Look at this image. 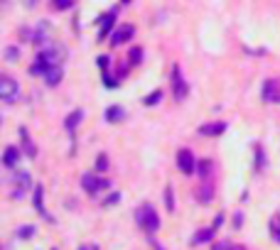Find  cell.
<instances>
[{
  "label": "cell",
  "instance_id": "obj_1",
  "mask_svg": "<svg viewBox=\"0 0 280 250\" xmlns=\"http://www.w3.org/2000/svg\"><path fill=\"white\" fill-rule=\"evenodd\" d=\"M64 59H66V47L62 42H47L34 56V64L30 66V74L32 76H37V74L44 76L50 69H62Z\"/></svg>",
  "mask_w": 280,
  "mask_h": 250
},
{
  "label": "cell",
  "instance_id": "obj_2",
  "mask_svg": "<svg viewBox=\"0 0 280 250\" xmlns=\"http://www.w3.org/2000/svg\"><path fill=\"white\" fill-rule=\"evenodd\" d=\"M136 223H138V228H142L150 238H152V233L160 228V216H158V211L152 209V204H142L136 209Z\"/></svg>",
  "mask_w": 280,
  "mask_h": 250
},
{
  "label": "cell",
  "instance_id": "obj_3",
  "mask_svg": "<svg viewBox=\"0 0 280 250\" xmlns=\"http://www.w3.org/2000/svg\"><path fill=\"white\" fill-rule=\"evenodd\" d=\"M0 98H2L5 106L18 103V98H20V83L15 81V79H10V76H0Z\"/></svg>",
  "mask_w": 280,
  "mask_h": 250
},
{
  "label": "cell",
  "instance_id": "obj_4",
  "mask_svg": "<svg viewBox=\"0 0 280 250\" xmlns=\"http://www.w3.org/2000/svg\"><path fill=\"white\" fill-rule=\"evenodd\" d=\"M172 93H174V101L180 103V101H184L187 96H190V86L184 81V76H182V69L174 64L172 66Z\"/></svg>",
  "mask_w": 280,
  "mask_h": 250
},
{
  "label": "cell",
  "instance_id": "obj_5",
  "mask_svg": "<svg viewBox=\"0 0 280 250\" xmlns=\"http://www.w3.org/2000/svg\"><path fill=\"white\" fill-rule=\"evenodd\" d=\"M111 182L108 179H104V177H98V174H91V172H86V174H82V187H84L86 194L96 196L101 189H106Z\"/></svg>",
  "mask_w": 280,
  "mask_h": 250
},
{
  "label": "cell",
  "instance_id": "obj_6",
  "mask_svg": "<svg viewBox=\"0 0 280 250\" xmlns=\"http://www.w3.org/2000/svg\"><path fill=\"white\" fill-rule=\"evenodd\" d=\"M118 10H120V2H118V5H113L108 12H104V15L96 20V25H101V29H98V39L108 37V32L116 27V15H118Z\"/></svg>",
  "mask_w": 280,
  "mask_h": 250
},
{
  "label": "cell",
  "instance_id": "obj_7",
  "mask_svg": "<svg viewBox=\"0 0 280 250\" xmlns=\"http://www.w3.org/2000/svg\"><path fill=\"white\" fill-rule=\"evenodd\" d=\"M133 34H136V27H133L130 22H126V25H118V27L113 29V34H111V47H118V44H126V42H130V39H133Z\"/></svg>",
  "mask_w": 280,
  "mask_h": 250
},
{
  "label": "cell",
  "instance_id": "obj_8",
  "mask_svg": "<svg viewBox=\"0 0 280 250\" xmlns=\"http://www.w3.org/2000/svg\"><path fill=\"white\" fill-rule=\"evenodd\" d=\"M263 101L266 103H280V81L276 79H266L263 81Z\"/></svg>",
  "mask_w": 280,
  "mask_h": 250
},
{
  "label": "cell",
  "instance_id": "obj_9",
  "mask_svg": "<svg viewBox=\"0 0 280 250\" xmlns=\"http://www.w3.org/2000/svg\"><path fill=\"white\" fill-rule=\"evenodd\" d=\"M196 165H199V162L194 160V155H192L190 150H180V152H177V167H180L184 174H194Z\"/></svg>",
  "mask_w": 280,
  "mask_h": 250
},
{
  "label": "cell",
  "instance_id": "obj_10",
  "mask_svg": "<svg viewBox=\"0 0 280 250\" xmlns=\"http://www.w3.org/2000/svg\"><path fill=\"white\" fill-rule=\"evenodd\" d=\"M12 182H15V189H12V199H20V196H22V194H25V192L30 189V187H32V177H30L28 172H18Z\"/></svg>",
  "mask_w": 280,
  "mask_h": 250
},
{
  "label": "cell",
  "instance_id": "obj_11",
  "mask_svg": "<svg viewBox=\"0 0 280 250\" xmlns=\"http://www.w3.org/2000/svg\"><path fill=\"white\" fill-rule=\"evenodd\" d=\"M82 120H84V111H82V108H74V111L64 118V130L74 138V133H76V128H79Z\"/></svg>",
  "mask_w": 280,
  "mask_h": 250
},
{
  "label": "cell",
  "instance_id": "obj_12",
  "mask_svg": "<svg viewBox=\"0 0 280 250\" xmlns=\"http://www.w3.org/2000/svg\"><path fill=\"white\" fill-rule=\"evenodd\" d=\"M32 206H34V211H40V214H42L50 223L54 221V219L44 211V189H42V184H40V187H34V192H32Z\"/></svg>",
  "mask_w": 280,
  "mask_h": 250
},
{
  "label": "cell",
  "instance_id": "obj_13",
  "mask_svg": "<svg viewBox=\"0 0 280 250\" xmlns=\"http://www.w3.org/2000/svg\"><path fill=\"white\" fill-rule=\"evenodd\" d=\"M20 157H22L20 147H15V145H8V147H5V152H2V165L8 167V169H12V167H18Z\"/></svg>",
  "mask_w": 280,
  "mask_h": 250
},
{
  "label": "cell",
  "instance_id": "obj_14",
  "mask_svg": "<svg viewBox=\"0 0 280 250\" xmlns=\"http://www.w3.org/2000/svg\"><path fill=\"white\" fill-rule=\"evenodd\" d=\"M212 196H214V182H212V179H204V182H199L196 199H199L202 204H209V201H212Z\"/></svg>",
  "mask_w": 280,
  "mask_h": 250
},
{
  "label": "cell",
  "instance_id": "obj_15",
  "mask_svg": "<svg viewBox=\"0 0 280 250\" xmlns=\"http://www.w3.org/2000/svg\"><path fill=\"white\" fill-rule=\"evenodd\" d=\"M224 130H226V123H222V120L199 125V135H212V138H216V135H222Z\"/></svg>",
  "mask_w": 280,
  "mask_h": 250
},
{
  "label": "cell",
  "instance_id": "obj_16",
  "mask_svg": "<svg viewBox=\"0 0 280 250\" xmlns=\"http://www.w3.org/2000/svg\"><path fill=\"white\" fill-rule=\"evenodd\" d=\"M18 133H20V138H22V150H25V155H28L30 160H34V157H37V147H34V142L30 138L28 128H20Z\"/></svg>",
  "mask_w": 280,
  "mask_h": 250
},
{
  "label": "cell",
  "instance_id": "obj_17",
  "mask_svg": "<svg viewBox=\"0 0 280 250\" xmlns=\"http://www.w3.org/2000/svg\"><path fill=\"white\" fill-rule=\"evenodd\" d=\"M253 155H256V157H253V169H256V172H263V169H266V150H263L260 142L253 145Z\"/></svg>",
  "mask_w": 280,
  "mask_h": 250
},
{
  "label": "cell",
  "instance_id": "obj_18",
  "mask_svg": "<svg viewBox=\"0 0 280 250\" xmlns=\"http://www.w3.org/2000/svg\"><path fill=\"white\" fill-rule=\"evenodd\" d=\"M212 238H214V228H202V231H196L194 236H192L190 246H206Z\"/></svg>",
  "mask_w": 280,
  "mask_h": 250
},
{
  "label": "cell",
  "instance_id": "obj_19",
  "mask_svg": "<svg viewBox=\"0 0 280 250\" xmlns=\"http://www.w3.org/2000/svg\"><path fill=\"white\" fill-rule=\"evenodd\" d=\"M47 34H50V22H40L37 27H34V32H32V42L34 44H47Z\"/></svg>",
  "mask_w": 280,
  "mask_h": 250
},
{
  "label": "cell",
  "instance_id": "obj_20",
  "mask_svg": "<svg viewBox=\"0 0 280 250\" xmlns=\"http://www.w3.org/2000/svg\"><path fill=\"white\" fill-rule=\"evenodd\" d=\"M42 79H44V83H47L50 88L59 86V83H62V79H64V66H62V69H50Z\"/></svg>",
  "mask_w": 280,
  "mask_h": 250
},
{
  "label": "cell",
  "instance_id": "obj_21",
  "mask_svg": "<svg viewBox=\"0 0 280 250\" xmlns=\"http://www.w3.org/2000/svg\"><path fill=\"white\" fill-rule=\"evenodd\" d=\"M212 172H214V162H212V160H199L196 174L202 177V182H204V179H212Z\"/></svg>",
  "mask_w": 280,
  "mask_h": 250
},
{
  "label": "cell",
  "instance_id": "obj_22",
  "mask_svg": "<svg viewBox=\"0 0 280 250\" xmlns=\"http://www.w3.org/2000/svg\"><path fill=\"white\" fill-rule=\"evenodd\" d=\"M126 118V108H120V106H108L106 108V120L108 123H120Z\"/></svg>",
  "mask_w": 280,
  "mask_h": 250
},
{
  "label": "cell",
  "instance_id": "obj_23",
  "mask_svg": "<svg viewBox=\"0 0 280 250\" xmlns=\"http://www.w3.org/2000/svg\"><path fill=\"white\" fill-rule=\"evenodd\" d=\"M160 101H162V91H160V88H155V91H150V93L145 96V101H142V103L150 108V106H158Z\"/></svg>",
  "mask_w": 280,
  "mask_h": 250
},
{
  "label": "cell",
  "instance_id": "obj_24",
  "mask_svg": "<svg viewBox=\"0 0 280 250\" xmlns=\"http://www.w3.org/2000/svg\"><path fill=\"white\" fill-rule=\"evenodd\" d=\"M165 206H168L170 214H174V194H172V187H165Z\"/></svg>",
  "mask_w": 280,
  "mask_h": 250
},
{
  "label": "cell",
  "instance_id": "obj_25",
  "mask_svg": "<svg viewBox=\"0 0 280 250\" xmlns=\"http://www.w3.org/2000/svg\"><path fill=\"white\" fill-rule=\"evenodd\" d=\"M106 169H108V155L101 152V155L96 157V172H106Z\"/></svg>",
  "mask_w": 280,
  "mask_h": 250
},
{
  "label": "cell",
  "instance_id": "obj_26",
  "mask_svg": "<svg viewBox=\"0 0 280 250\" xmlns=\"http://www.w3.org/2000/svg\"><path fill=\"white\" fill-rule=\"evenodd\" d=\"M34 236V226H22V228H18V238L20 241H28Z\"/></svg>",
  "mask_w": 280,
  "mask_h": 250
},
{
  "label": "cell",
  "instance_id": "obj_27",
  "mask_svg": "<svg viewBox=\"0 0 280 250\" xmlns=\"http://www.w3.org/2000/svg\"><path fill=\"white\" fill-rule=\"evenodd\" d=\"M128 59H130V66L140 64V61H142V49H140V47H133V49H130V56H128Z\"/></svg>",
  "mask_w": 280,
  "mask_h": 250
},
{
  "label": "cell",
  "instance_id": "obj_28",
  "mask_svg": "<svg viewBox=\"0 0 280 250\" xmlns=\"http://www.w3.org/2000/svg\"><path fill=\"white\" fill-rule=\"evenodd\" d=\"M52 5H54V10H72L76 2H74V0H54Z\"/></svg>",
  "mask_w": 280,
  "mask_h": 250
},
{
  "label": "cell",
  "instance_id": "obj_29",
  "mask_svg": "<svg viewBox=\"0 0 280 250\" xmlns=\"http://www.w3.org/2000/svg\"><path fill=\"white\" fill-rule=\"evenodd\" d=\"M96 64H98V69H101V71H108V64H111V56H108V54H101L98 59H96Z\"/></svg>",
  "mask_w": 280,
  "mask_h": 250
},
{
  "label": "cell",
  "instance_id": "obj_30",
  "mask_svg": "<svg viewBox=\"0 0 280 250\" xmlns=\"http://www.w3.org/2000/svg\"><path fill=\"white\" fill-rule=\"evenodd\" d=\"M104 83H106V88H116L118 86V79H113L108 71H104Z\"/></svg>",
  "mask_w": 280,
  "mask_h": 250
},
{
  "label": "cell",
  "instance_id": "obj_31",
  "mask_svg": "<svg viewBox=\"0 0 280 250\" xmlns=\"http://www.w3.org/2000/svg\"><path fill=\"white\" fill-rule=\"evenodd\" d=\"M118 201H120V194H111L108 199H106V201H104V204H106V206H116Z\"/></svg>",
  "mask_w": 280,
  "mask_h": 250
},
{
  "label": "cell",
  "instance_id": "obj_32",
  "mask_svg": "<svg viewBox=\"0 0 280 250\" xmlns=\"http://www.w3.org/2000/svg\"><path fill=\"white\" fill-rule=\"evenodd\" d=\"M244 226V214L238 211V214H234V228H241Z\"/></svg>",
  "mask_w": 280,
  "mask_h": 250
},
{
  "label": "cell",
  "instance_id": "obj_33",
  "mask_svg": "<svg viewBox=\"0 0 280 250\" xmlns=\"http://www.w3.org/2000/svg\"><path fill=\"white\" fill-rule=\"evenodd\" d=\"M5 56H8V59H18V56H20V52H18L15 47H10V49H5Z\"/></svg>",
  "mask_w": 280,
  "mask_h": 250
},
{
  "label": "cell",
  "instance_id": "obj_34",
  "mask_svg": "<svg viewBox=\"0 0 280 250\" xmlns=\"http://www.w3.org/2000/svg\"><path fill=\"white\" fill-rule=\"evenodd\" d=\"M222 223H224V214H216V216H214V226H212V228L216 231V228H219Z\"/></svg>",
  "mask_w": 280,
  "mask_h": 250
},
{
  "label": "cell",
  "instance_id": "obj_35",
  "mask_svg": "<svg viewBox=\"0 0 280 250\" xmlns=\"http://www.w3.org/2000/svg\"><path fill=\"white\" fill-rule=\"evenodd\" d=\"M228 248H231V243H226V241H222V243H216V246H214L212 250H228Z\"/></svg>",
  "mask_w": 280,
  "mask_h": 250
},
{
  "label": "cell",
  "instance_id": "obj_36",
  "mask_svg": "<svg viewBox=\"0 0 280 250\" xmlns=\"http://www.w3.org/2000/svg\"><path fill=\"white\" fill-rule=\"evenodd\" d=\"M150 246H152L155 250H165L162 246H160V243H158V241H155V238H150Z\"/></svg>",
  "mask_w": 280,
  "mask_h": 250
},
{
  "label": "cell",
  "instance_id": "obj_37",
  "mask_svg": "<svg viewBox=\"0 0 280 250\" xmlns=\"http://www.w3.org/2000/svg\"><path fill=\"white\" fill-rule=\"evenodd\" d=\"M228 250H246V248H244V246H231Z\"/></svg>",
  "mask_w": 280,
  "mask_h": 250
},
{
  "label": "cell",
  "instance_id": "obj_38",
  "mask_svg": "<svg viewBox=\"0 0 280 250\" xmlns=\"http://www.w3.org/2000/svg\"><path fill=\"white\" fill-rule=\"evenodd\" d=\"M79 250H91V248H88V246H86V248H79Z\"/></svg>",
  "mask_w": 280,
  "mask_h": 250
},
{
  "label": "cell",
  "instance_id": "obj_39",
  "mask_svg": "<svg viewBox=\"0 0 280 250\" xmlns=\"http://www.w3.org/2000/svg\"><path fill=\"white\" fill-rule=\"evenodd\" d=\"M91 250H98V248H91Z\"/></svg>",
  "mask_w": 280,
  "mask_h": 250
}]
</instances>
